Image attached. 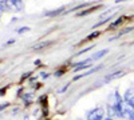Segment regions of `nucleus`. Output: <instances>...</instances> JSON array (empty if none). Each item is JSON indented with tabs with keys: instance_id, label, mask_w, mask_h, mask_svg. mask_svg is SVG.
<instances>
[{
	"instance_id": "nucleus-10",
	"label": "nucleus",
	"mask_w": 134,
	"mask_h": 120,
	"mask_svg": "<svg viewBox=\"0 0 134 120\" xmlns=\"http://www.w3.org/2000/svg\"><path fill=\"white\" fill-rule=\"evenodd\" d=\"M103 120H113V119H111V117H107V119H103Z\"/></svg>"
},
{
	"instance_id": "nucleus-3",
	"label": "nucleus",
	"mask_w": 134,
	"mask_h": 120,
	"mask_svg": "<svg viewBox=\"0 0 134 120\" xmlns=\"http://www.w3.org/2000/svg\"><path fill=\"white\" fill-rule=\"evenodd\" d=\"M125 102L126 103H129V104H131L133 107H134V90H127L126 92H125Z\"/></svg>"
},
{
	"instance_id": "nucleus-9",
	"label": "nucleus",
	"mask_w": 134,
	"mask_h": 120,
	"mask_svg": "<svg viewBox=\"0 0 134 120\" xmlns=\"http://www.w3.org/2000/svg\"><path fill=\"white\" fill-rule=\"evenodd\" d=\"M129 119H130V120H134V110L129 113Z\"/></svg>"
},
{
	"instance_id": "nucleus-5",
	"label": "nucleus",
	"mask_w": 134,
	"mask_h": 120,
	"mask_svg": "<svg viewBox=\"0 0 134 120\" xmlns=\"http://www.w3.org/2000/svg\"><path fill=\"white\" fill-rule=\"evenodd\" d=\"M122 75H124V71H119V72H114V73L109 75L107 78H106V80H113V79H117V78H119V76H122Z\"/></svg>"
},
{
	"instance_id": "nucleus-2",
	"label": "nucleus",
	"mask_w": 134,
	"mask_h": 120,
	"mask_svg": "<svg viewBox=\"0 0 134 120\" xmlns=\"http://www.w3.org/2000/svg\"><path fill=\"white\" fill-rule=\"evenodd\" d=\"M5 3L9 8H14L16 11H20L23 8V3H21V0H5Z\"/></svg>"
},
{
	"instance_id": "nucleus-11",
	"label": "nucleus",
	"mask_w": 134,
	"mask_h": 120,
	"mask_svg": "<svg viewBox=\"0 0 134 120\" xmlns=\"http://www.w3.org/2000/svg\"><path fill=\"white\" fill-rule=\"evenodd\" d=\"M115 2H117V3H119V2H124V0H115Z\"/></svg>"
},
{
	"instance_id": "nucleus-7",
	"label": "nucleus",
	"mask_w": 134,
	"mask_h": 120,
	"mask_svg": "<svg viewBox=\"0 0 134 120\" xmlns=\"http://www.w3.org/2000/svg\"><path fill=\"white\" fill-rule=\"evenodd\" d=\"M28 31H30L28 27H23V28H19V29H18L19 34H24V32H28Z\"/></svg>"
},
{
	"instance_id": "nucleus-1",
	"label": "nucleus",
	"mask_w": 134,
	"mask_h": 120,
	"mask_svg": "<svg viewBox=\"0 0 134 120\" xmlns=\"http://www.w3.org/2000/svg\"><path fill=\"white\" fill-rule=\"evenodd\" d=\"M105 111L103 108H95L87 113V120H103Z\"/></svg>"
},
{
	"instance_id": "nucleus-6",
	"label": "nucleus",
	"mask_w": 134,
	"mask_h": 120,
	"mask_svg": "<svg viewBox=\"0 0 134 120\" xmlns=\"http://www.w3.org/2000/svg\"><path fill=\"white\" fill-rule=\"evenodd\" d=\"M122 21H124V19H119V20H115L114 23H113V24L110 26V29H114V28H115L117 26H119V24L122 23Z\"/></svg>"
},
{
	"instance_id": "nucleus-4",
	"label": "nucleus",
	"mask_w": 134,
	"mask_h": 120,
	"mask_svg": "<svg viewBox=\"0 0 134 120\" xmlns=\"http://www.w3.org/2000/svg\"><path fill=\"white\" fill-rule=\"evenodd\" d=\"M106 53H107V49H102V51H98V52H95L94 55H93L91 60H94V59H97V60H98V59H100L102 56H105Z\"/></svg>"
},
{
	"instance_id": "nucleus-8",
	"label": "nucleus",
	"mask_w": 134,
	"mask_h": 120,
	"mask_svg": "<svg viewBox=\"0 0 134 120\" xmlns=\"http://www.w3.org/2000/svg\"><path fill=\"white\" fill-rule=\"evenodd\" d=\"M98 35H99L98 32H94V34H91L90 36H87V37H86V40H93V39H94V37H97Z\"/></svg>"
}]
</instances>
